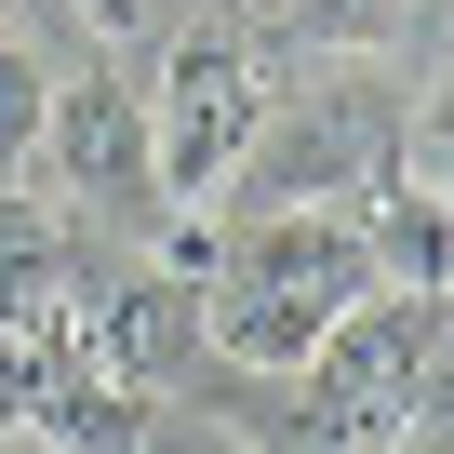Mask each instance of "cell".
<instances>
[{
	"label": "cell",
	"instance_id": "cell-1",
	"mask_svg": "<svg viewBox=\"0 0 454 454\" xmlns=\"http://www.w3.org/2000/svg\"><path fill=\"white\" fill-rule=\"evenodd\" d=\"M361 294H387L361 254V214H254L200 281V348L241 361V374H308V348Z\"/></svg>",
	"mask_w": 454,
	"mask_h": 454
},
{
	"label": "cell",
	"instance_id": "cell-2",
	"mask_svg": "<svg viewBox=\"0 0 454 454\" xmlns=\"http://www.w3.org/2000/svg\"><path fill=\"white\" fill-rule=\"evenodd\" d=\"M147 107V174H160V214H214V187L241 174V147L281 121V81L254 41H227V27H174L160 67L134 81Z\"/></svg>",
	"mask_w": 454,
	"mask_h": 454
},
{
	"label": "cell",
	"instance_id": "cell-3",
	"mask_svg": "<svg viewBox=\"0 0 454 454\" xmlns=\"http://www.w3.org/2000/svg\"><path fill=\"white\" fill-rule=\"evenodd\" d=\"M308 441L321 454H387L401 427L441 414V294H361L308 348Z\"/></svg>",
	"mask_w": 454,
	"mask_h": 454
},
{
	"label": "cell",
	"instance_id": "cell-4",
	"mask_svg": "<svg viewBox=\"0 0 454 454\" xmlns=\"http://www.w3.org/2000/svg\"><path fill=\"white\" fill-rule=\"evenodd\" d=\"M41 160H54V200H67V214H147V227H160V174H147V107H134V81H54Z\"/></svg>",
	"mask_w": 454,
	"mask_h": 454
},
{
	"label": "cell",
	"instance_id": "cell-5",
	"mask_svg": "<svg viewBox=\"0 0 454 454\" xmlns=\"http://www.w3.org/2000/svg\"><path fill=\"white\" fill-rule=\"evenodd\" d=\"M227 187H254V214H348V187H361V121H348V107L268 121Z\"/></svg>",
	"mask_w": 454,
	"mask_h": 454
},
{
	"label": "cell",
	"instance_id": "cell-6",
	"mask_svg": "<svg viewBox=\"0 0 454 454\" xmlns=\"http://www.w3.org/2000/svg\"><path fill=\"white\" fill-rule=\"evenodd\" d=\"M41 121H54V67H41L27 41H0V174L41 160Z\"/></svg>",
	"mask_w": 454,
	"mask_h": 454
},
{
	"label": "cell",
	"instance_id": "cell-7",
	"mask_svg": "<svg viewBox=\"0 0 454 454\" xmlns=\"http://www.w3.org/2000/svg\"><path fill=\"white\" fill-rule=\"evenodd\" d=\"M401 27H414V0H294V41H334V54L401 41Z\"/></svg>",
	"mask_w": 454,
	"mask_h": 454
},
{
	"label": "cell",
	"instance_id": "cell-8",
	"mask_svg": "<svg viewBox=\"0 0 454 454\" xmlns=\"http://www.w3.org/2000/svg\"><path fill=\"white\" fill-rule=\"evenodd\" d=\"M81 27L107 41V27H147V0H81Z\"/></svg>",
	"mask_w": 454,
	"mask_h": 454
},
{
	"label": "cell",
	"instance_id": "cell-9",
	"mask_svg": "<svg viewBox=\"0 0 454 454\" xmlns=\"http://www.w3.org/2000/svg\"><path fill=\"white\" fill-rule=\"evenodd\" d=\"M387 454H454V441H441V414H427V427H401V441H387Z\"/></svg>",
	"mask_w": 454,
	"mask_h": 454
},
{
	"label": "cell",
	"instance_id": "cell-10",
	"mask_svg": "<svg viewBox=\"0 0 454 454\" xmlns=\"http://www.w3.org/2000/svg\"><path fill=\"white\" fill-rule=\"evenodd\" d=\"M174 454H254V441H227V427H200V441H174Z\"/></svg>",
	"mask_w": 454,
	"mask_h": 454
},
{
	"label": "cell",
	"instance_id": "cell-11",
	"mask_svg": "<svg viewBox=\"0 0 454 454\" xmlns=\"http://www.w3.org/2000/svg\"><path fill=\"white\" fill-rule=\"evenodd\" d=\"M0 454H41V441H27V427H0Z\"/></svg>",
	"mask_w": 454,
	"mask_h": 454
}]
</instances>
